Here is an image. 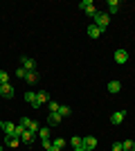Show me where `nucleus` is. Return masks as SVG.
<instances>
[{"instance_id": "nucleus-1", "label": "nucleus", "mask_w": 135, "mask_h": 151, "mask_svg": "<svg viewBox=\"0 0 135 151\" xmlns=\"http://www.w3.org/2000/svg\"><path fill=\"white\" fill-rule=\"evenodd\" d=\"M92 20H95V25L99 27V32H106V27H108V23H110V16L104 14V12H97L95 16H92Z\"/></svg>"}, {"instance_id": "nucleus-2", "label": "nucleus", "mask_w": 135, "mask_h": 151, "mask_svg": "<svg viewBox=\"0 0 135 151\" xmlns=\"http://www.w3.org/2000/svg\"><path fill=\"white\" fill-rule=\"evenodd\" d=\"M79 7H81L86 14H90V16H95V14H97L95 2H92V0H81V2H79Z\"/></svg>"}, {"instance_id": "nucleus-3", "label": "nucleus", "mask_w": 135, "mask_h": 151, "mask_svg": "<svg viewBox=\"0 0 135 151\" xmlns=\"http://www.w3.org/2000/svg\"><path fill=\"white\" fill-rule=\"evenodd\" d=\"M97 149V138L95 135H86L84 138V151H95Z\"/></svg>"}, {"instance_id": "nucleus-4", "label": "nucleus", "mask_w": 135, "mask_h": 151, "mask_svg": "<svg viewBox=\"0 0 135 151\" xmlns=\"http://www.w3.org/2000/svg\"><path fill=\"white\" fill-rule=\"evenodd\" d=\"M20 63H23V68L27 70V72H36V61L29 57H20Z\"/></svg>"}, {"instance_id": "nucleus-5", "label": "nucleus", "mask_w": 135, "mask_h": 151, "mask_svg": "<svg viewBox=\"0 0 135 151\" xmlns=\"http://www.w3.org/2000/svg\"><path fill=\"white\" fill-rule=\"evenodd\" d=\"M115 61L119 63V65H124V63L129 61V52L126 50H115Z\"/></svg>"}, {"instance_id": "nucleus-6", "label": "nucleus", "mask_w": 135, "mask_h": 151, "mask_svg": "<svg viewBox=\"0 0 135 151\" xmlns=\"http://www.w3.org/2000/svg\"><path fill=\"white\" fill-rule=\"evenodd\" d=\"M124 117H126V113H124V111H117V113H113V115H110V124H122V122H124Z\"/></svg>"}, {"instance_id": "nucleus-7", "label": "nucleus", "mask_w": 135, "mask_h": 151, "mask_svg": "<svg viewBox=\"0 0 135 151\" xmlns=\"http://www.w3.org/2000/svg\"><path fill=\"white\" fill-rule=\"evenodd\" d=\"M70 147L74 151H84V138H79V135H74V138L70 140Z\"/></svg>"}, {"instance_id": "nucleus-8", "label": "nucleus", "mask_w": 135, "mask_h": 151, "mask_svg": "<svg viewBox=\"0 0 135 151\" xmlns=\"http://www.w3.org/2000/svg\"><path fill=\"white\" fill-rule=\"evenodd\" d=\"M56 124H61V115L59 113H50L47 115V126H56Z\"/></svg>"}, {"instance_id": "nucleus-9", "label": "nucleus", "mask_w": 135, "mask_h": 151, "mask_svg": "<svg viewBox=\"0 0 135 151\" xmlns=\"http://www.w3.org/2000/svg\"><path fill=\"white\" fill-rule=\"evenodd\" d=\"M119 90H122V83L117 81V79H115V81H108V93L110 95H117Z\"/></svg>"}, {"instance_id": "nucleus-10", "label": "nucleus", "mask_w": 135, "mask_h": 151, "mask_svg": "<svg viewBox=\"0 0 135 151\" xmlns=\"http://www.w3.org/2000/svg\"><path fill=\"white\" fill-rule=\"evenodd\" d=\"M0 95H2V97H11V95H14V86H11V83L0 86Z\"/></svg>"}, {"instance_id": "nucleus-11", "label": "nucleus", "mask_w": 135, "mask_h": 151, "mask_svg": "<svg viewBox=\"0 0 135 151\" xmlns=\"http://www.w3.org/2000/svg\"><path fill=\"white\" fill-rule=\"evenodd\" d=\"M0 129H2L7 135H14V129H16V124H14V122H2V124H0Z\"/></svg>"}, {"instance_id": "nucleus-12", "label": "nucleus", "mask_w": 135, "mask_h": 151, "mask_svg": "<svg viewBox=\"0 0 135 151\" xmlns=\"http://www.w3.org/2000/svg\"><path fill=\"white\" fill-rule=\"evenodd\" d=\"M36 101L43 106V104H47V101H50V95L45 93V90H41V93H36Z\"/></svg>"}, {"instance_id": "nucleus-13", "label": "nucleus", "mask_w": 135, "mask_h": 151, "mask_svg": "<svg viewBox=\"0 0 135 151\" xmlns=\"http://www.w3.org/2000/svg\"><path fill=\"white\" fill-rule=\"evenodd\" d=\"M86 32H88V36H90V38H99V34H101L97 25H88V29H86Z\"/></svg>"}, {"instance_id": "nucleus-14", "label": "nucleus", "mask_w": 135, "mask_h": 151, "mask_svg": "<svg viewBox=\"0 0 135 151\" xmlns=\"http://www.w3.org/2000/svg\"><path fill=\"white\" fill-rule=\"evenodd\" d=\"M20 142H25V145H32V142H34V133H32V131H25L23 135H20Z\"/></svg>"}, {"instance_id": "nucleus-15", "label": "nucleus", "mask_w": 135, "mask_h": 151, "mask_svg": "<svg viewBox=\"0 0 135 151\" xmlns=\"http://www.w3.org/2000/svg\"><path fill=\"white\" fill-rule=\"evenodd\" d=\"M18 142H20V138H16V135H7V138H5L7 147H18Z\"/></svg>"}, {"instance_id": "nucleus-16", "label": "nucleus", "mask_w": 135, "mask_h": 151, "mask_svg": "<svg viewBox=\"0 0 135 151\" xmlns=\"http://www.w3.org/2000/svg\"><path fill=\"white\" fill-rule=\"evenodd\" d=\"M108 12L110 14H117V12H119V0H108Z\"/></svg>"}, {"instance_id": "nucleus-17", "label": "nucleus", "mask_w": 135, "mask_h": 151, "mask_svg": "<svg viewBox=\"0 0 135 151\" xmlns=\"http://www.w3.org/2000/svg\"><path fill=\"white\" fill-rule=\"evenodd\" d=\"M39 138L41 140H47V138H50V126H41V129H39Z\"/></svg>"}, {"instance_id": "nucleus-18", "label": "nucleus", "mask_w": 135, "mask_h": 151, "mask_svg": "<svg viewBox=\"0 0 135 151\" xmlns=\"http://www.w3.org/2000/svg\"><path fill=\"white\" fill-rule=\"evenodd\" d=\"M122 151H135V142H133V140H126V142H122Z\"/></svg>"}, {"instance_id": "nucleus-19", "label": "nucleus", "mask_w": 135, "mask_h": 151, "mask_svg": "<svg viewBox=\"0 0 135 151\" xmlns=\"http://www.w3.org/2000/svg\"><path fill=\"white\" fill-rule=\"evenodd\" d=\"M25 81L27 83H36V81H39V75H36V72H27V75H25Z\"/></svg>"}, {"instance_id": "nucleus-20", "label": "nucleus", "mask_w": 135, "mask_h": 151, "mask_svg": "<svg viewBox=\"0 0 135 151\" xmlns=\"http://www.w3.org/2000/svg\"><path fill=\"white\" fill-rule=\"evenodd\" d=\"M47 106H50V113H59V108H61V104H59V101H47Z\"/></svg>"}, {"instance_id": "nucleus-21", "label": "nucleus", "mask_w": 135, "mask_h": 151, "mask_svg": "<svg viewBox=\"0 0 135 151\" xmlns=\"http://www.w3.org/2000/svg\"><path fill=\"white\" fill-rule=\"evenodd\" d=\"M27 129L23 124H16V129H14V135H16V138H20V135H23V133H25Z\"/></svg>"}, {"instance_id": "nucleus-22", "label": "nucleus", "mask_w": 135, "mask_h": 151, "mask_svg": "<svg viewBox=\"0 0 135 151\" xmlns=\"http://www.w3.org/2000/svg\"><path fill=\"white\" fill-rule=\"evenodd\" d=\"M25 101H27V104H34V101H36V93H32V90L25 93Z\"/></svg>"}, {"instance_id": "nucleus-23", "label": "nucleus", "mask_w": 135, "mask_h": 151, "mask_svg": "<svg viewBox=\"0 0 135 151\" xmlns=\"http://www.w3.org/2000/svg\"><path fill=\"white\" fill-rule=\"evenodd\" d=\"M5 83H9V75L5 70H0V86H5Z\"/></svg>"}, {"instance_id": "nucleus-24", "label": "nucleus", "mask_w": 135, "mask_h": 151, "mask_svg": "<svg viewBox=\"0 0 135 151\" xmlns=\"http://www.w3.org/2000/svg\"><path fill=\"white\" fill-rule=\"evenodd\" d=\"M52 145H54V147H56V149H59V151H61V149H65V140H61V138H56V140H54V142H52Z\"/></svg>"}, {"instance_id": "nucleus-25", "label": "nucleus", "mask_w": 135, "mask_h": 151, "mask_svg": "<svg viewBox=\"0 0 135 151\" xmlns=\"http://www.w3.org/2000/svg\"><path fill=\"white\" fill-rule=\"evenodd\" d=\"M72 111H70V106H61L59 108V115H61V117H65V115H70Z\"/></svg>"}, {"instance_id": "nucleus-26", "label": "nucleus", "mask_w": 135, "mask_h": 151, "mask_svg": "<svg viewBox=\"0 0 135 151\" xmlns=\"http://www.w3.org/2000/svg\"><path fill=\"white\" fill-rule=\"evenodd\" d=\"M32 122H34V120H29V117H20V122H18V124H23L25 129H29V124H32Z\"/></svg>"}, {"instance_id": "nucleus-27", "label": "nucleus", "mask_w": 135, "mask_h": 151, "mask_svg": "<svg viewBox=\"0 0 135 151\" xmlns=\"http://www.w3.org/2000/svg\"><path fill=\"white\" fill-rule=\"evenodd\" d=\"M25 75H27V70L23 68V65H20V68L16 70V77H20V79H25Z\"/></svg>"}, {"instance_id": "nucleus-28", "label": "nucleus", "mask_w": 135, "mask_h": 151, "mask_svg": "<svg viewBox=\"0 0 135 151\" xmlns=\"http://www.w3.org/2000/svg\"><path fill=\"white\" fill-rule=\"evenodd\" d=\"M113 151H122V142H113V147H110Z\"/></svg>"}, {"instance_id": "nucleus-29", "label": "nucleus", "mask_w": 135, "mask_h": 151, "mask_svg": "<svg viewBox=\"0 0 135 151\" xmlns=\"http://www.w3.org/2000/svg\"><path fill=\"white\" fill-rule=\"evenodd\" d=\"M41 142H43V149H50V147H52V142H50V138H47V140H41Z\"/></svg>"}, {"instance_id": "nucleus-30", "label": "nucleus", "mask_w": 135, "mask_h": 151, "mask_svg": "<svg viewBox=\"0 0 135 151\" xmlns=\"http://www.w3.org/2000/svg\"><path fill=\"white\" fill-rule=\"evenodd\" d=\"M45 151H59V149H56V147H54V145H52L50 149H45Z\"/></svg>"}, {"instance_id": "nucleus-31", "label": "nucleus", "mask_w": 135, "mask_h": 151, "mask_svg": "<svg viewBox=\"0 0 135 151\" xmlns=\"http://www.w3.org/2000/svg\"><path fill=\"white\" fill-rule=\"evenodd\" d=\"M0 124H2V122H0Z\"/></svg>"}]
</instances>
